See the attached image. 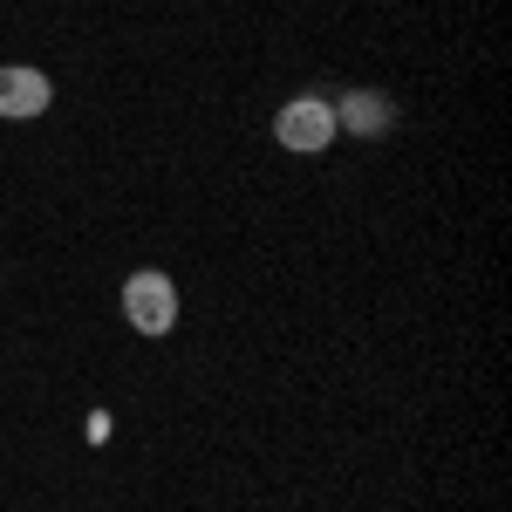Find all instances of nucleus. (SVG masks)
I'll use <instances>...</instances> for the list:
<instances>
[{"instance_id":"nucleus-1","label":"nucleus","mask_w":512,"mask_h":512,"mask_svg":"<svg viewBox=\"0 0 512 512\" xmlns=\"http://www.w3.org/2000/svg\"><path fill=\"white\" fill-rule=\"evenodd\" d=\"M335 103H321V96H287L280 103V117H274V137H280V151H294V158H321L328 144H335Z\"/></svg>"},{"instance_id":"nucleus-2","label":"nucleus","mask_w":512,"mask_h":512,"mask_svg":"<svg viewBox=\"0 0 512 512\" xmlns=\"http://www.w3.org/2000/svg\"><path fill=\"white\" fill-rule=\"evenodd\" d=\"M123 321L137 335H171L178 328V287H171V274H130L123 280Z\"/></svg>"},{"instance_id":"nucleus-3","label":"nucleus","mask_w":512,"mask_h":512,"mask_svg":"<svg viewBox=\"0 0 512 512\" xmlns=\"http://www.w3.org/2000/svg\"><path fill=\"white\" fill-rule=\"evenodd\" d=\"M48 103H55V89L41 69H21V62L0 69V117H41Z\"/></svg>"},{"instance_id":"nucleus-4","label":"nucleus","mask_w":512,"mask_h":512,"mask_svg":"<svg viewBox=\"0 0 512 512\" xmlns=\"http://www.w3.org/2000/svg\"><path fill=\"white\" fill-rule=\"evenodd\" d=\"M335 123H349L355 137H383V130L396 123V103H390V96H376V89H355V96L335 103Z\"/></svg>"}]
</instances>
